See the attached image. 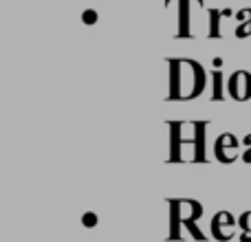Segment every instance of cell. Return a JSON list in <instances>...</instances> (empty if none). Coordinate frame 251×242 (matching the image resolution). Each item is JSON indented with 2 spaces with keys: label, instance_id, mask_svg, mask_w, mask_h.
I'll use <instances>...</instances> for the list:
<instances>
[{
  "label": "cell",
  "instance_id": "cell-12",
  "mask_svg": "<svg viewBox=\"0 0 251 242\" xmlns=\"http://www.w3.org/2000/svg\"><path fill=\"white\" fill-rule=\"evenodd\" d=\"M238 227L243 229V234H251V209H247L245 214H240Z\"/></svg>",
  "mask_w": 251,
  "mask_h": 242
},
{
  "label": "cell",
  "instance_id": "cell-4",
  "mask_svg": "<svg viewBox=\"0 0 251 242\" xmlns=\"http://www.w3.org/2000/svg\"><path fill=\"white\" fill-rule=\"evenodd\" d=\"M227 93H229V97L236 101L251 99V73H247V71H236V73H231V77L227 79Z\"/></svg>",
  "mask_w": 251,
  "mask_h": 242
},
{
  "label": "cell",
  "instance_id": "cell-16",
  "mask_svg": "<svg viewBox=\"0 0 251 242\" xmlns=\"http://www.w3.org/2000/svg\"><path fill=\"white\" fill-rule=\"evenodd\" d=\"M240 242H251V234H243L240 236Z\"/></svg>",
  "mask_w": 251,
  "mask_h": 242
},
{
  "label": "cell",
  "instance_id": "cell-1",
  "mask_svg": "<svg viewBox=\"0 0 251 242\" xmlns=\"http://www.w3.org/2000/svg\"><path fill=\"white\" fill-rule=\"evenodd\" d=\"M170 64V95L168 99L187 101L203 95L205 91V75L203 66L194 60H168Z\"/></svg>",
  "mask_w": 251,
  "mask_h": 242
},
{
  "label": "cell",
  "instance_id": "cell-11",
  "mask_svg": "<svg viewBox=\"0 0 251 242\" xmlns=\"http://www.w3.org/2000/svg\"><path fill=\"white\" fill-rule=\"evenodd\" d=\"M238 18L243 20V24L236 29V35H238V38L251 35V9H243V11L238 13Z\"/></svg>",
  "mask_w": 251,
  "mask_h": 242
},
{
  "label": "cell",
  "instance_id": "cell-6",
  "mask_svg": "<svg viewBox=\"0 0 251 242\" xmlns=\"http://www.w3.org/2000/svg\"><path fill=\"white\" fill-rule=\"evenodd\" d=\"M183 128V121H170V137H172V143H170V161H181L183 154H181V137H178V132H181ZM187 143H192L194 139H185Z\"/></svg>",
  "mask_w": 251,
  "mask_h": 242
},
{
  "label": "cell",
  "instance_id": "cell-10",
  "mask_svg": "<svg viewBox=\"0 0 251 242\" xmlns=\"http://www.w3.org/2000/svg\"><path fill=\"white\" fill-rule=\"evenodd\" d=\"M192 0H178V9H181V22H178V35H190L187 33V11H190Z\"/></svg>",
  "mask_w": 251,
  "mask_h": 242
},
{
  "label": "cell",
  "instance_id": "cell-8",
  "mask_svg": "<svg viewBox=\"0 0 251 242\" xmlns=\"http://www.w3.org/2000/svg\"><path fill=\"white\" fill-rule=\"evenodd\" d=\"M227 13H231L229 9H225V11H221V9H212V11H209V35H212V38H218V35H221V26H218V22H221V18L227 16Z\"/></svg>",
  "mask_w": 251,
  "mask_h": 242
},
{
  "label": "cell",
  "instance_id": "cell-3",
  "mask_svg": "<svg viewBox=\"0 0 251 242\" xmlns=\"http://www.w3.org/2000/svg\"><path fill=\"white\" fill-rule=\"evenodd\" d=\"M236 229H238V220L231 216L229 212H218L214 214L212 222H209V231H212V238L218 242H229L236 236Z\"/></svg>",
  "mask_w": 251,
  "mask_h": 242
},
{
  "label": "cell",
  "instance_id": "cell-2",
  "mask_svg": "<svg viewBox=\"0 0 251 242\" xmlns=\"http://www.w3.org/2000/svg\"><path fill=\"white\" fill-rule=\"evenodd\" d=\"M170 234L168 240H183L181 234V227L185 222V218L190 216H203V205L199 200H192V198H170Z\"/></svg>",
  "mask_w": 251,
  "mask_h": 242
},
{
  "label": "cell",
  "instance_id": "cell-5",
  "mask_svg": "<svg viewBox=\"0 0 251 242\" xmlns=\"http://www.w3.org/2000/svg\"><path fill=\"white\" fill-rule=\"evenodd\" d=\"M236 152H238V139L234 134H221L214 143V156H216L221 163H234L236 161Z\"/></svg>",
  "mask_w": 251,
  "mask_h": 242
},
{
  "label": "cell",
  "instance_id": "cell-7",
  "mask_svg": "<svg viewBox=\"0 0 251 242\" xmlns=\"http://www.w3.org/2000/svg\"><path fill=\"white\" fill-rule=\"evenodd\" d=\"M205 128H207V121H194V161H205Z\"/></svg>",
  "mask_w": 251,
  "mask_h": 242
},
{
  "label": "cell",
  "instance_id": "cell-14",
  "mask_svg": "<svg viewBox=\"0 0 251 242\" xmlns=\"http://www.w3.org/2000/svg\"><path fill=\"white\" fill-rule=\"evenodd\" d=\"M245 145H247V150H245V154H243V161L245 163H251V134H247V137H245Z\"/></svg>",
  "mask_w": 251,
  "mask_h": 242
},
{
  "label": "cell",
  "instance_id": "cell-9",
  "mask_svg": "<svg viewBox=\"0 0 251 242\" xmlns=\"http://www.w3.org/2000/svg\"><path fill=\"white\" fill-rule=\"evenodd\" d=\"M223 79H225L223 71H214V73H212V82H214V88H212V101H221V99H225V93H223Z\"/></svg>",
  "mask_w": 251,
  "mask_h": 242
},
{
  "label": "cell",
  "instance_id": "cell-15",
  "mask_svg": "<svg viewBox=\"0 0 251 242\" xmlns=\"http://www.w3.org/2000/svg\"><path fill=\"white\" fill-rule=\"evenodd\" d=\"M95 20H97V13L93 11V9L91 11H84V22H86V24H93Z\"/></svg>",
  "mask_w": 251,
  "mask_h": 242
},
{
  "label": "cell",
  "instance_id": "cell-13",
  "mask_svg": "<svg viewBox=\"0 0 251 242\" xmlns=\"http://www.w3.org/2000/svg\"><path fill=\"white\" fill-rule=\"evenodd\" d=\"M82 222H84V227H88V229H93V227L97 225V216L93 212H88V214H84L82 216Z\"/></svg>",
  "mask_w": 251,
  "mask_h": 242
}]
</instances>
